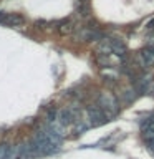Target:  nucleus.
Returning <instances> with one entry per match:
<instances>
[{
	"instance_id": "1",
	"label": "nucleus",
	"mask_w": 154,
	"mask_h": 159,
	"mask_svg": "<svg viewBox=\"0 0 154 159\" xmlns=\"http://www.w3.org/2000/svg\"><path fill=\"white\" fill-rule=\"evenodd\" d=\"M88 118L89 121H91V124H103L104 121H106V114H104V111L101 108H96V106H89L88 108Z\"/></svg>"
},
{
	"instance_id": "2",
	"label": "nucleus",
	"mask_w": 154,
	"mask_h": 159,
	"mask_svg": "<svg viewBox=\"0 0 154 159\" xmlns=\"http://www.w3.org/2000/svg\"><path fill=\"white\" fill-rule=\"evenodd\" d=\"M25 22V18L18 13H2L0 15V23L3 25H12V27H18Z\"/></svg>"
},
{
	"instance_id": "3",
	"label": "nucleus",
	"mask_w": 154,
	"mask_h": 159,
	"mask_svg": "<svg viewBox=\"0 0 154 159\" xmlns=\"http://www.w3.org/2000/svg\"><path fill=\"white\" fill-rule=\"evenodd\" d=\"M99 103H101L103 106L106 108L109 113H113V114H116L119 111V106H118V103H116V99H114L113 94H108V93L103 94V96L99 98Z\"/></svg>"
},
{
	"instance_id": "4",
	"label": "nucleus",
	"mask_w": 154,
	"mask_h": 159,
	"mask_svg": "<svg viewBox=\"0 0 154 159\" xmlns=\"http://www.w3.org/2000/svg\"><path fill=\"white\" fill-rule=\"evenodd\" d=\"M103 35L98 32V30H91V28H83L81 32L78 33V38L83 40V42H96Z\"/></svg>"
},
{
	"instance_id": "5",
	"label": "nucleus",
	"mask_w": 154,
	"mask_h": 159,
	"mask_svg": "<svg viewBox=\"0 0 154 159\" xmlns=\"http://www.w3.org/2000/svg\"><path fill=\"white\" fill-rule=\"evenodd\" d=\"M141 61L144 66H154V47H147L141 52Z\"/></svg>"
},
{
	"instance_id": "6",
	"label": "nucleus",
	"mask_w": 154,
	"mask_h": 159,
	"mask_svg": "<svg viewBox=\"0 0 154 159\" xmlns=\"http://www.w3.org/2000/svg\"><path fill=\"white\" fill-rule=\"evenodd\" d=\"M109 42V47H111V53L116 55V57H123L126 53V47L119 42V40H108Z\"/></svg>"
},
{
	"instance_id": "7",
	"label": "nucleus",
	"mask_w": 154,
	"mask_h": 159,
	"mask_svg": "<svg viewBox=\"0 0 154 159\" xmlns=\"http://www.w3.org/2000/svg\"><path fill=\"white\" fill-rule=\"evenodd\" d=\"M143 138L146 139V141H152L154 139V118H152V121L143 129Z\"/></svg>"
},
{
	"instance_id": "8",
	"label": "nucleus",
	"mask_w": 154,
	"mask_h": 159,
	"mask_svg": "<svg viewBox=\"0 0 154 159\" xmlns=\"http://www.w3.org/2000/svg\"><path fill=\"white\" fill-rule=\"evenodd\" d=\"M58 30H60V33H61V35H70V33H73L75 27H73V23H70V22H63L61 27H60Z\"/></svg>"
},
{
	"instance_id": "9",
	"label": "nucleus",
	"mask_w": 154,
	"mask_h": 159,
	"mask_svg": "<svg viewBox=\"0 0 154 159\" xmlns=\"http://www.w3.org/2000/svg\"><path fill=\"white\" fill-rule=\"evenodd\" d=\"M138 96V93L136 91H133V89H128V91H123V99L126 103H133L134 101V98Z\"/></svg>"
},
{
	"instance_id": "10",
	"label": "nucleus",
	"mask_w": 154,
	"mask_h": 159,
	"mask_svg": "<svg viewBox=\"0 0 154 159\" xmlns=\"http://www.w3.org/2000/svg\"><path fill=\"white\" fill-rule=\"evenodd\" d=\"M147 30H149V32H152V33H154V20H151V22L147 23Z\"/></svg>"
},
{
	"instance_id": "11",
	"label": "nucleus",
	"mask_w": 154,
	"mask_h": 159,
	"mask_svg": "<svg viewBox=\"0 0 154 159\" xmlns=\"http://www.w3.org/2000/svg\"><path fill=\"white\" fill-rule=\"evenodd\" d=\"M79 2H81V3H86V0H79Z\"/></svg>"
},
{
	"instance_id": "12",
	"label": "nucleus",
	"mask_w": 154,
	"mask_h": 159,
	"mask_svg": "<svg viewBox=\"0 0 154 159\" xmlns=\"http://www.w3.org/2000/svg\"><path fill=\"white\" fill-rule=\"evenodd\" d=\"M152 93H154V86H152Z\"/></svg>"
}]
</instances>
